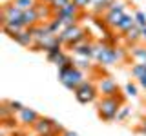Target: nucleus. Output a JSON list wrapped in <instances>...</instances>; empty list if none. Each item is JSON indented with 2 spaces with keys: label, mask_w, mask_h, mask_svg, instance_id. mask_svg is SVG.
Wrapping results in <instances>:
<instances>
[{
  "label": "nucleus",
  "mask_w": 146,
  "mask_h": 136,
  "mask_svg": "<svg viewBox=\"0 0 146 136\" xmlns=\"http://www.w3.org/2000/svg\"><path fill=\"white\" fill-rule=\"evenodd\" d=\"M93 58L99 62L100 67H108L113 63H119L121 60L126 58V51L121 47H113L106 42H97L95 44V51H93Z\"/></svg>",
  "instance_id": "obj_1"
},
{
  "label": "nucleus",
  "mask_w": 146,
  "mask_h": 136,
  "mask_svg": "<svg viewBox=\"0 0 146 136\" xmlns=\"http://www.w3.org/2000/svg\"><path fill=\"white\" fill-rule=\"evenodd\" d=\"M122 105H124V96L122 94H119V96H102L100 102L97 103L99 116L106 122H111L117 118Z\"/></svg>",
  "instance_id": "obj_2"
},
{
  "label": "nucleus",
  "mask_w": 146,
  "mask_h": 136,
  "mask_svg": "<svg viewBox=\"0 0 146 136\" xmlns=\"http://www.w3.org/2000/svg\"><path fill=\"white\" fill-rule=\"evenodd\" d=\"M58 80H60V84L66 89L75 91L82 82H84V73L80 69H77L73 62H70L68 65H64V67L58 69Z\"/></svg>",
  "instance_id": "obj_3"
},
{
  "label": "nucleus",
  "mask_w": 146,
  "mask_h": 136,
  "mask_svg": "<svg viewBox=\"0 0 146 136\" xmlns=\"http://www.w3.org/2000/svg\"><path fill=\"white\" fill-rule=\"evenodd\" d=\"M58 40H60L62 45H68V47H75L82 42H86V31L82 29L79 24L71 26V27H66L60 35H58Z\"/></svg>",
  "instance_id": "obj_4"
},
{
  "label": "nucleus",
  "mask_w": 146,
  "mask_h": 136,
  "mask_svg": "<svg viewBox=\"0 0 146 136\" xmlns=\"http://www.w3.org/2000/svg\"><path fill=\"white\" fill-rule=\"evenodd\" d=\"M73 93H75V98L79 100L80 103H91L95 98H97L99 89H97V85H95L91 80H84Z\"/></svg>",
  "instance_id": "obj_5"
},
{
  "label": "nucleus",
  "mask_w": 146,
  "mask_h": 136,
  "mask_svg": "<svg viewBox=\"0 0 146 136\" xmlns=\"http://www.w3.org/2000/svg\"><path fill=\"white\" fill-rule=\"evenodd\" d=\"M97 89L102 96H119V85H117V82L113 78H110V76H102V78L99 80Z\"/></svg>",
  "instance_id": "obj_6"
},
{
  "label": "nucleus",
  "mask_w": 146,
  "mask_h": 136,
  "mask_svg": "<svg viewBox=\"0 0 146 136\" xmlns=\"http://www.w3.org/2000/svg\"><path fill=\"white\" fill-rule=\"evenodd\" d=\"M22 13L18 7H15L13 4H6V6L2 7V24H6V22H13V20H20L22 18Z\"/></svg>",
  "instance_id": "obj_7"
},
{
  "label": "nucleus",
  "mask_w": 146,
  "mask_h": 136,
  "mask_svg": "<svg viewBox=\"0 0 146 136\" xmlns=\"http://www.w3.org/2000/svg\"><path fill=\"white\" fill-rule=\"evenodd\" d=\"M38 118H40L38 112L33 111V109H29V107H24L20 112H18V120H20L24 125H31V127H33Z\"/></svg>",
  "instance_id": "obj_8"
},
{
  "label": "nucleus",
  "mask_w": 146,
  "mask_h": 136,
  "mask_svg": "<svg viewBox=\"0 0 146 136\" xmlns=\"http://www.w3.org/2000/svg\"><path fill=\"white\" fill-rule=\"evenodd\" d=\"M20 22H22V26H24L26 29L38 26V24H40V20H38V13H36V9H29V11H24V13H22Z\"/></svg>",
  "instance_id": "obj_9"
},
{
  "label": "nucleus",
  "mask_w": 146,
  "mask_h": 136,
  "mask_svg": "<svg viewBox=\"0 0 146 136\" xmlns=\"http://www.w3.org/2000/svg\"><path fill=\"white\" fill-rule=\"evenodd\" d=\"M73 51H75L77 56H84V58H91L93 56V51H95V42H82L79 45H75L73 47Z\"/></svg>",
  "instance_id": "obj_10"
},
{
  "label": "nucleus",
  "mask_w": 146,
  "mask_h": 136,
  "mask_svg": "<svg viewBox=\"0 0 146 136\" xmlns=\"http://www.w3.org/2000/svg\"><path fill=\"white\" fill-rule=\"evenodd\" d=\"M126 13H122V11H106V15H104V24H106L108 27H115L117 29V26L121 24V20H122V16H124Z\"/></svg>",
  "instance_id": "obj_11"
},
{
  "label": "nucleus",
  "mask_w": 146,
  "mask_h": 136,
  "mask_svg": "<svg viewBox=\"0 0 146 136\" xmlns=\"http://www.w3.org/2000/svg\"><path fill=\"white\" fill-rule=\"evenodd\" d=\"M36 13H38V20L40 22H46V24H48V22H51L53 20V18H55V11H53V7L51 6H49V4H48V6H44V4H36Z\"/></svg>",
  "instance_id": "obj_12"
},
{
  "label": "nucleus",
  "mask_w": 146,
  "mask_h": 136,
  "mask_svg": "<svg viewBox=\"0 0 146 136\" xmlns=\"http://www.w3.org/2000/svg\"><path fill=\"white\" fill-rule=\"evenodd\" d=\"M13 40H15L17 44H20L22 47H33V44H35V38H33V35H31L29 29H22Z\"/></svg>",
  "instance_id": "obj_13"
},
{
  "label": "nucleus",
  "mask_w": 146,
  "mask_h": 136,
  "mask_svg": "<svg viewBox=\"0 0 146 136\" xmlns=\"http://www.w3.org/2000/svg\"><path fill=\"white\" fill-rule=\"evenodd\" d=\"M22 29H26V27L22 26L20 20H13V22H6V24H2V31L6 35H9L11 38H15V36L20 33Z\"/></svg>",
  "instance_id": "obj_14"
},
{
  "label": "nucleus",
  "mask_w": 146,
  "mask_h": 136,
  "mask_svg": "<svg viewBox=\"0 0 146 136\" xmlns=\"http://www.w3.org/2000/svg\"><path fill=\"white\" fill-rule=\"evenodd\" d=\"M124 40H126L128 44H131V45L139 44L141 42V27L139 26H133L131 29H128L126 33H124Z\"/></svg>",
  "instance_id": "obj_15"
},
{
  "label": "nucleus",
  "mask_w": 146,
  "mask_h": 136,
  "mask_svg": "<svg viewBox=\"0 0 146 136\" xmlns=\"http://www.w3.org/2000/svg\"><path fill=\"white\" fill-rule=\"evenodd\" d=\"M79 13H80V7L71 0V2L68 4L66 7H62L57 15H60V16H77V18H79ZM57 15H55V16H57Z\"/></svg>",
  "instance_id": "obj_16"
},
{
  "label": "nucleus",
  "mask_w": 146,
  "mask_h": 136,
  "mask_svg": "<svg viewBox=\"0 0 146 136\" xmlns=\"http://www.w3.org/2000/svg\"><path fill=\"white\" fill-rule=\"evenodd\" d=\"M133 26H135V16L133 15H124V16H122V20H121V24L117 26V29L122 31V33H126V31L131 29Z\"/></svg>",
  "instance_id": "obj_17"
},
{
  "label": "nucleus",
  "mask_w": 146,
  "mask_h": 136,
  "mask_svg": "<svg viewBox=\"0 0 146 136\" xmlns=\"http://www.w3.org/2000/svg\"><path fill=\"white\" fill-rule=\"evenodd\" d=\"M13 6L15 7H18L20 11H29V9H35L36 7V0H13Z\"/></svg>",
  "instance_id": "obj_18"
},
{
  "label": "nucleus",
  "mask_w": 146,
  "mask_h": 136,
  "mask_svg": "<svg viewBox=\"0 0 146 136\" xmlns=\"http://www.w3.org/2000/svg\"><path fill=\"white\" fill-rule=\"evenodd\" d=\"M130 56L133 58V60H137V62H146V47H141V45H135L133 49L130 51Z\"/></svg>",
  "instance_id": "obj_19"
},
{
  "label": "nucleus",
  "mask_w": 146,
  "mask_h": 136,
  "mask_svg": "<svg viewBox=\"0 0 146 136\" xmlns=\"http://www.w3.org/2000/svg\"><path fill=\"white\" fill-rule=\"evenodd\" d=\"M62 53H64V51H62V45L57 44V45H53V47H49L48 51H46V58H48L49 62H55Z\"/></svg>",
  "instance_id": "obj_20"
},
{
  "label": "nucleus",
  "mask_w": 146,
  "mask_h": 136,
  "mask_svg": "<svg viewBox=\"0 0 146 136\" xmlns=\"http://www.w3.org/2000/svg\"><path fill=\"white\" fill-rule=\"evenodd\" d=\"M146 75V65L141 62H137L135 65H131V76H135V78H141V76Z\"/></svg>",
  "instance_id": "obj_21"
},
{
  "label": "nucleus",
  "mask_w": 146,
  "mask_h": 136,
  "mask_svg": "<svg viewBox=\"0 0 146 136\" xmlns=\"http://www.w3.org/2000/svg\"><path fill=\"white\" fill-rule=\"evenodd\" d=\"M73 63H75V67L77 69H90L91 67V63H90V58H84V56H77L75 60H73Z\"/></svg>",
  "instance_id": "obj_22"
},
{
  "label": "nucleus",
  "mask_w": 146,
  "mask_h": 136,
  "mask_svg": "<svg viewBox=\"0 0 146 136\" xmlns=\"http://www.w3.org/2000/svg\"><path fill=\"white\" fill-rule=\"evenodd\" d=\"M70 62H73L71 58H70V54L62 53V54H60V56H58V58H57V60H55L53 63H57V67H58V69H60V67H64V65H68V63H70Z\"/></svg>",
  "instance_id": "obj_23"
},
{
  "label": "nucleus",
  "mask_w": 146,
  "mask_h": 136,
  "mask_svg": "<svg viewBox=\"0 0 146 136\" xmlns=\"http://www.w3.org/2000/svg\"><path fill=\"white\" fill-rule=\"evenodd\" d=\"M71 2V0H53V2L51 4H49V6H51L53 7V11H55V15H57V13L58 11H60V9L62 7H66L68 6V4H70Z\"/></svg>",
  "instance_id": "obj_24"
},
{
  "label": "nucleus",
  "mask_w": 146,
  "mask_h": 136,
  "mask_svg": "<svg viewBox=\"0 0 146 136\" xmlns=\"http://www.w3.org/2000/svg\"><path fill=\"white\" fill-rule=\"evenodd\" d=\"M0 111H2V122H7L9 118H11V114H15V112L11 111V107L7 105V102L2 103V107H0Z\"/></svg>",
  "instance_id": "obj_25"
},
{
  "label": "nucleus",
  "mask_w": 146,
  "mask_h": 136,
  "mask_svg": "<svg viewBox=\"0 0 146 136\" xmlns=\"http://www.w3.org/2000/svg\"><path fill=\"white\" fill-rule=\"evenodd\" d=\"M135 26H139L141 29H143V27H146V15L143 11H135Z\"/></svg>",
  "instance_id": "obj_26"
},
{
  "label": "nucleus",
  "mask_w": 146,
  "mask_h": 136,
  "mask_svg": "<svg viewBox=\"0 0 146 136\" xmlns=\"http://www.w3.org/2000/svg\"><path fill=\"white\" fill-rule=\"evenodd\" d=\"M110 11H122L124 13V2H117V0H111V4H110Z\"/></svg>",
  "instance_id": "obj_27"
},
{
  "label": "nucleus",
  "mask_w": 146,
  "mask_h": 136,
  "mask_svg": "<svg viewBox=\"0 0 146 136\" xmlns=\"http://www.w3.org/2000/svg\"><path fill=\"white\" fill-rule=\"evenodd\" d=\"M128 114H130V107H126V105H122L121 107V111H119V114H117V122H122V120H126Z\"/></svg>",
  "instance_id": "obj_28"
},
{
  "label": "nucleus",
  "mask_w": 146,
  "mask_h": 136,
  "mask_svg": "<svg viewBox=\"0 0 146 136\" xmlns=\"http://www.w3.org/2000/svg\"><path fill=\"white\" fill-rule=\"evenodd\" d=\"M7 105L11 107V111H13V112H20L22 109H24V105H22L20 102H15V100H9V102H7Z\"/></svg>",
  "instance_id": "obj_29"
},
{
  "label": "nucleus",
  "mask_w": 146,
  "mask_h": 136,
  "mask_svg": "<svg viewBox=\"0 0 146 136\" xmlns=\"http://www.w3.org/2000/svg\"><path fill=\"white\" fill-rule=\"evenodd\" d=\"M126 94H128V96H137V94H139V93H137V85L131 84V82H128V84H126Z\"/></svg>",
  "instance_id": "obj_30"
},
{
  "label": "nucleus",
  "mask_w": 146,
  "mask_h": 136,
  "mask_svg": "<svg viewBox=\"0 0 146 136\" xmlns=\"http://www.w3.org/2000/svg\"><path fill=\"white\" fill-rule=\"evenodd\" d=\"M73 2H75L80 9H84V7H88L90 4H91V0H73Z\"/></svg>",
  "instance_id": "obj_31"
},
{
  "label": "nucleus",
  "mask_w": 146,
  "mask_h": 136,
  "mask_svg": "<svg viewBox=\"0 0 146 136\" xmlns=\"http://www.w3.org/2000/svg\"><path fill=\"white\" fill-rule=\"evenodd\" d=\"M135 131H137L139 134H146V120H143V122H141V125L137 127Z\"/></svg>",
  "instance_id": "obj_32"
},
{
  "label": "nucleus",
  "mask_w": 146,
  "mask_h": 136,
  "mask_svg": "<svg viewBox=\"0 0 146 136\" xmlns=\"http://www.w3.org/2000/svg\"><path fill=\"white\" fill-rule=\"evenodd\" d=\"M58 136H79V134H77V133H73V131H68V129H64V131H62V133L58 134Z\"/></svg>",
  "instance_id": "obj_33"
},
{
  "label": "nucleus",
  "mask_w": 146,
  "mask_h": 136,
  "mask_svg": "<svg viewBox=\"0 0 146 136\" xmlns=\"http://www.w3.org/2000/svg\"><path fill=\"white\" fill-rule=\"evenodd\" d=\"M141 42L146 44V27H143V29H141Z\"/></svg>",
  "instance_id": "obj_34"
},
{
  "label": "nucleus",
  "mask_w": 146,
  "mask_h": 136,
  "mask_svg": "<svg viewBox=\"0 0 146 136\" xmlns=\"http://www.w3.org/2000/svg\"><path fill=\"white\" fill-rule=\"evenodd\" d=\"M139 84H141V87H144V89H146V75L139 78Z\"/></svg>",
  "instance_id": "obj_35"
},
{
  "label": "nucleus",
  "mask_w": 146,
  "mask_h": 136,
  "mask_svg": "<svg viewBox=\"0 0 146 136\" xmlns=\"http://www.w3.org/2000/svg\"><path fill=\"white\" fill-rule=\"evenodd\" d=\"M42 2H46V4H51V2H53V0H42Z\"/></svg>",
  "instance_id": "obj_36"
}]
</instances>
